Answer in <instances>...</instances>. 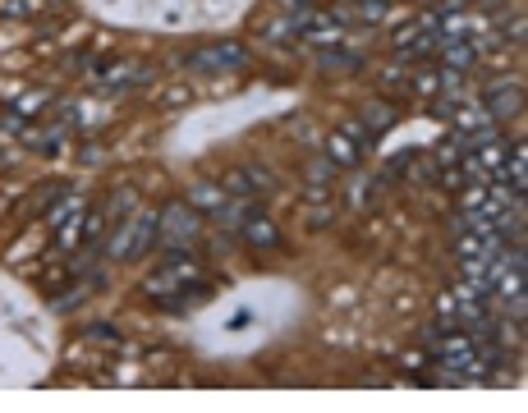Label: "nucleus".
Returning <instances> with one entry per match:
<instances>
[{"label": "nucleus", "instance_id": "1", "mask_svg": "<svg viewBox=\"0 0 528 413\" xmlns=\"http://www.w3.org/2000/svg\"><path fill=\"white\" fill-rule=\"evenodd\" d=\"M243 60H248V51H243L239 42H220V46H207V51L188 55L184 65L188 69H239Z\"/></svg>", "mask_w": 528, "mask_h": 413}, {"label": "nucleus", "instance_id": "2", "mask_svg": "<svg viewBox=\"0 0 528 413\" xmlns=\"http://www.w3.org/2000/svg\"><path fill=\"white\" fill-rule=\"evenodd\" d=\"M519 101H524L519 83H496L492 92H487V115H492V120H506V115L519 110Z\"/></svg>", "mask_w": 528, "mask_h": 413}, {"label": "nucleus", "instance_id": "3", "mask_svg": "<svg viewBox=\"0 0 528 413\" xmlns=\"http://www.w3.org/2000/svg\"><path fill=\"white\" fill-rule=\"evenodd\" d=\"M239 225H243V243H253V248H276L280 243V234H276V225L266 216H248Z\"/></svg>", "mask_w": 528, "mask_h": 413}, {"label": "nucleus", "instance_id": "4", "mask_svg": "<svg viewBox=\"0 0 528 413\" xmlns=\"http://www.w3.org/2000/svg\"><path fill=\"white\" fill-rule=\"evenodd\" d=\"M165 234L193 239V234H198V211H193V206H170V211H165Z\"/></svg>", "mask_w": 528, "mask_h": 413}, {"label": "nucleus", "instance_id": "5", "mask_svg": "<svg viewBox=\"0 0 528 413\" xmlns=\"http://www.w3.org/2000/svg\"><path fill=\"white\" fill-rule=\"evenodd\" d=\"M326 156H331V165H354L359 161V142H354L349 133H335V138L326 142Z\"/></svg>", "mask_w": 528, "mask_h": 413}, {"label": "nucleus", "instance_id": "6", "mask_svg": "<svg viewBox=\"0 0 528 413\" xmlns=\"http://www.w3.org/2000/svg\"><path fill=\"white\" fill-rule=\"evenodd\" d=\"M193 202H225V188H216V184H198V188H193Z\"/></svg>", "mask_w": 528, "mask_h": 413}, {"label": "nucleus", "instance_id": "7", "mask_svg": "<svg viewBox=\"0 0 528 413\" xmlns=\"http://www.w3.org/2000/svg\"><path fill=\"white\" fill-rule=\"evenodd\" d=\"M322 65L326 69H359V55H326Z\"/></svg>", "mask_w": 528, "mask_h": 413}, {"label": "nucleus", "instance_id": "8", "mask_svg": "<svg viewBox=\"0 0 528 413\" xmlns=\"http://www.w3.org/2000/svg\"><path fill=\"white\" fill-rule=\"evenodd\" d=\"M225 184H230V193H253V184H248V170H234Z\"/></svg>", "mask_w": 528, "mask_h": 413}, {"label": "nucleus", "instance_id": "9", "mask_svg": "<svg viewBox=\"0 0 528 413\" xmlns=\"http://www.w3.org/2000/svg\"><path fill=\"white\" fill-rule=\"evenodd\" d=\"M97 230H101V216H88V225H83V239H97Z\"/></svg>", "mask_w": 528, "mask_h": 413}, {"label": "nucleus", "instance_id": "10", "mask_svg": "<svg viewBox=\"0 0 528 413\" xmlns=\"http://www.w3.org/2000/svg\"><path fill=\"white\" fill-rule=\"evenodd\" d=\"M289 5H308V0H289Z\"/></svg>", "mask_w": 528, "mask_h": 413}]
</instances>
